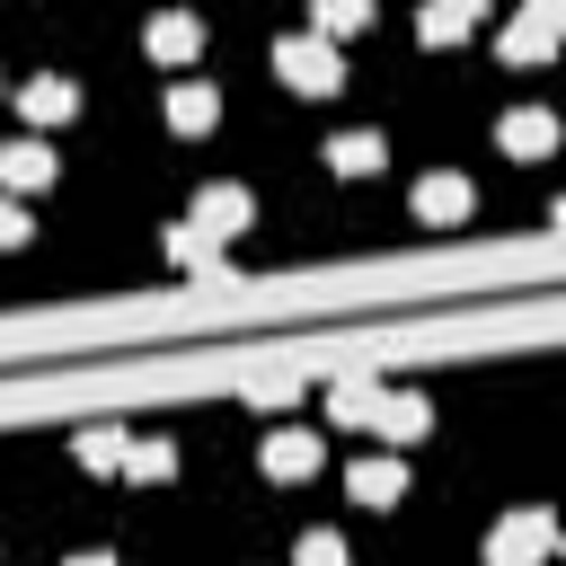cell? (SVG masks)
Returning <instances> with one entry per match:
<instances>
[{
	"label": "cell",
	"mask_w": 566,
	"mask_h": 566,
	"mask_svg": "<svg viewBox=\"0 0 566 566\" xmlns=\"http://www.w3.org/2000/svg\"><path fill=\"white\" fill-rule=\"evenodd\" d=\"M557 44H566V0H522V9L504 18V35H495V62L531 71V62H548Z\"/></svg>",
	"instance_id": "1"
},
{
	"label": "cell",
	"mask_w": 566,
	"mask_h": 566,
	"mask_svg": "<svg viewBox=\"0 0 566 566\" xmlns=\"http://www.w3.org/2000/svg\"><path fill=\"white\" fill-rule=\"evenodd\" d=\"M274 80H283V88H301V97H336V80H345V71H336V44L310 27V35H274Z\"/></svg>",
	"instance_id": "2"
},
{
	"label": "cell",
	"mask_w": 566,
	"mask_h": 566,
	"mask_svg": "<svg viewBox=\"0 0 566 566\" xmlns=\"http://www.w3.org/2000/svg\"><path fill=\"white\" fill-rule=\"evenodd\" d=\"M469 203H478V186H469L460 168H424V177L407 186V212H416L424 230H460V221H469Z\"/></svg>",
	"instance_id": "3"
},
{
	"label": "cell",
	"mask_w": 566,
	"mask_h": 566,
	"mask_svg": "<svg viewBox=\"0 0 566 566\" xmlns=\"http://www.w3.org/2000/svg\"><path fill=\"white\" fill-rule=\"evenodd\" d=\"M318 460H327V451H318V433H310V424H274V433L256 442V469H265L274 486H301V478H318Z\"/></svg>",
	"instance_id": "4"
},
{
	"label": "cell",
	"mask_w": 566,
	"mask_h": 566,
	"mask_svg": "<svg viewBox=\"0 0 566 566\" xmlns=\"http://www.w3.org/2000/svg\"><path fill=\"white\" fill-rule=\"evenodd\" d=\"M548 548H557V522L548 513H504L486 531V566H539Z\"/></svg>",
	"instance_id": "5"
},
{
	"label": "cell",
	"mask_w": 566,
	"mask_h": 566,
	"mask_svg": "<svg viewBox=\"0 0 566 566\" xmlns=\"http://www.w3.org/2000/svg\"><path fill=\"white\" fill-rule=\"evenodd\" d=\"M186 221H195V230H212V239H221V248H230V239H239V230H248V221H256V203H248V186H203V195H195V212H186Z\"/></svg>",
	"instance_id": "6"
},
{
	"label": "cell",
	"mask_w": 566,
	"mask_h": 566,
	"mask_svg": "<svg viewBox=\"0 0 566 566\" xmlns=\"http://www.w3.org/2000/svg\"><path fill=\"white\" fill-rule=\"evenodd\" d=\"M486 9H495V0H424V9H416V44L451 53V44H460V35H469Z\"/></svg>",
	"instance_id": "7"
},
{
	"label": "cell",
	"mask_w": 566,
	"mask_h": 566,
	"mask_svg": "<svg viewBox=\"0 0 566 566\" xmlns=\"http://www.w3.org/2000/svg\"><path fill=\"white\" fill-rule=\"evenodd\" d=\"M345 486H354V504L389 513V504L407 495V469H398V451H371V460H354V469H345Z\"/></svg>",
	"instance_id": "8"
},
{
	"label": "cell",
	"mask_w": 566,
	"mask_h": 566,
	"mask_svg": "<svg viewBox=\"0 0 566 566\" xmlns=\"http://www.w3.org/2000/svg\"><path fill=\"white\" fill-rule=\"evenodd\" d=\"M18 106H27V124H71V115H80V80H62V71H35V80L18 88Z\"/></svg>",
	"instance_id": "9"
},
{
	"label": "cell",
	"mask_w": 566,
	"mask_h": 566,
	"mask_svg": "<svg viewBox=\"0 0 566 566\" xmlns=\"http://www.w3.org/2000/svg\"><path fill=\"white\" fill-rule=\"evenodd\" d=\"M495 142H504L513 159H548V142H557V115H548V106H513V115H495Z\"/></svg>",
	"instance_id": "10"
},
{
	"label": "cell",
	"mask_w": 566,
	"mask_h": 566,
	"mask_svg": "<svg viewBox=\"0 0 566 566\" xmlns=\"http://www.w3.org/2000/svg\"><path fill=\"white\" fill-rule=\"evenodd\" d=\"M142 44H150V62H168V71H186V62L203 53V27H195L186 9H168V18H150V35H142Z\"/></svg>",
	"instance_id": "11"
},
{
	"label": "cell",
	"mask_w": 566,
	"mask_h": 566,
	"mask_svg": "<svg viewBox=\"0 0 566 566\" xmlns=\"http://www.w3.org/2000/svg\"><path fill=\"white\" fill-rule=\"evenodd\" d=\"M221 124V88L212 80H177L168 88V133H212Z\"/></svg>",
	"instance_id": "12"
},
{
	"label": "cell",
	"mask_w": 566,
	"mask_h": 566,
	"mask_svg": "<svg viewBox=\"0 0 566 566\" xmlns=\"http://www.w3.org/2000/svg\"><path fill=\"white\" fill-rule=\"evenodd\" d=\"M380 398H389V389H380L371 371H336V380H327V416H336V424H371Z\"/></svg>",
	"instance_id": "13"
},
{
	"label": "cell",
	"mask_w": 566,
	"mask_h": 566,
	"mask_svg": "<svg viewBox=\"0 0 566 566\" xmlns=\"http://www.w3.org/2000/svg\"><path fill=\"white\" fill-rule=\"evenodd\" d=\"M0 186H9V195L53 186V142H0Z\"/></svg>",
	"instance_id": "14"
},
{
	"label": "cell",
	"mask_w": 566,
	"mask_h": 566,
	"mask_svg": "<svg viewBox=\"0 0 566 566\" xmlns=\"http://www.w3.org/2000/svg\"><path fill=\"white\" fill-rule=\"evenodd\" d=\"M424 424H433V407H424V398H380V416H371V433H380V442H398V451H407V442H424Z\"/></svg>",
	"instance_id": "15"
},
{
	"label": "cell",
	"mask_w": 566,
	"mask_h": 566,
	"mask_svg": "<svg viewBox=\"0 0 566 566\" xmlns=\"http://www.w3.org/2000/svg\"><path fill=\"white\" fill-rule=\"evenodd\" d=\"M380 159H389L380 133H336V142H327V168H336V177H371Z\"/></svg>",
	"instance_id": "16"
},
{
	"label": "cell",
	"mask_w": 566,
	"mask_h": 566,
	"mask_svg": "<svg viewBox=\"0 0 566 566\" xmlns=\"http://www.w3.org/2000/svg\"><path fill=\"white\" fill-rule=\"evenodd\" d=\"M124 478H133V486L177 478V442H159V433H150V442H124Z\"/></svg>",
	"instance_id": "17"
},
{
	"label": "cell",
	"mask_w": 566,
	"mask_h": 566,
	"mask_svg": "<svg viewBox=\"0 0 566 566\" xmlns=\"http://www.w3.org/2000/svg\"><path fill=\"white\" fill-rule=\"evenodd\" d=\"M310 27H318L327 44H345V35L371 27V0H310Z\"/></svg>",
	"instance_id": "18"
},
{
	"label": "cell",
	"mask_w": 566,
	"mask_h": 566,
	"mask_svg": "<svg viewBox=\"0 0 566 566\" xmlns=\"http://www.w3.org/2000/svg\"><path fill=\"white\" fill-rule=\"evenodd\" d=\"M80 460H88V469H124V433H115V424H88V433H80Z\"/></svg>",
	"instance_id": "19"
},
{
	"label": "cell",
	"mask_w": 566,
	"mask_h": 566,
	"mask_svg": "<svg viewBox=\"0 0 566 566\" xmlns=\"http://www.w3.org/2000/svg\"><path fill=\"white\" fill-rule=\"evenodd\" d=\"M292 566H345V539H336V531H301Z\"/></svg>",
	"instance_id": "20"
},
{
	"label": "cell",
	"mask_w": 566,
	"mask_h": 566,
	"mask_svg": "<svg viewBox=\"0 0 566 566\" xmlns=\"http://www.w3.org/2000/svg\"><path fill=\"white\" fill-rule=\"evenodd\" d=\"M27 230H35V221H27V212L0 195V248H27Z\"/></svg>",
	"instance_id": "21"
},
{
	"label": "cell",
	"mask_w": 566,
	"mask_h": 566,
	"mask_svg": "<svg viewBox=\"0 0 566 566\" xmlns=\"http://www.w3.org/2000/svg\"><path fill=\"white\" fill-rule=\"evenodd\" d=\"M71 566H115V557H106V548H88V557H71Z\"/></svg>",
	"instance_id": "22"
},
{
	"label": "cell",
	"mask_w": 566,
	"mask_h": 566,
	"mask_svg": "<svg viewBox=\"0 0 566 566\" xmlns=\"http://www.w3.org/2000/svg\"><path fill=\"white\" fill-rule=\"evenodd\" d=\"M548 212H557V230H566V195H557V203H548Z\"/></svg>",
	"instance_id": "23"
},
{
	"label": "cell",
	"mask_w": 566,
	"mask_h": 566,
	"mask_svg": "<svg viewBox=\"0 0 566 566\" xmlns=\"http://www.w3.org/2000/svg\"><path fill=\"white\" fill-rule=\"evenodd\" d=\"M557 548H566V522H557Z\"/></svg>",
	"instance_id": "24"
}]
</instances>
